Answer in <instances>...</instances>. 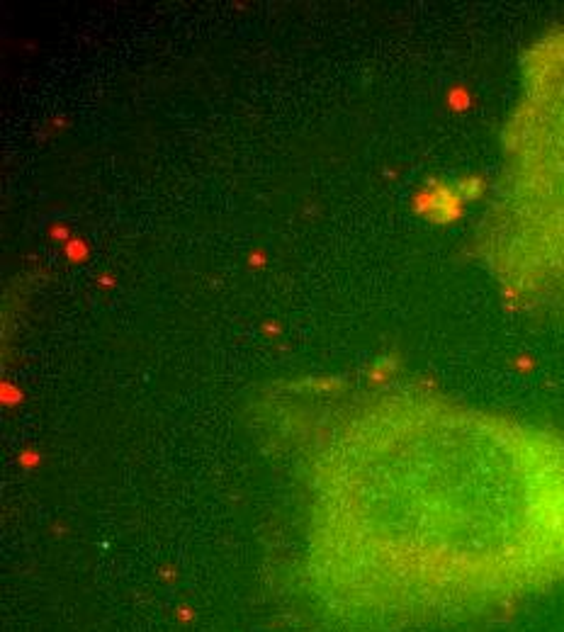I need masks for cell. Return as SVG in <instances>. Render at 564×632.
<instances>
[{
    "label": "cell",
    "mask_w": 564,
    "mask_h": 632,
    "mask_svg": "<svg viewBox=\"0 0 564 632\" xmlns=\"http://www.w3.org/2000/svg\"><path fill=\"white\" fill-rule=\"evenodd\" d=\"M496 205L499 246L523 287L564 311V35L538 58Z\"/></svg>",
    "instance_id": "obj_1"
}]
</instances>
